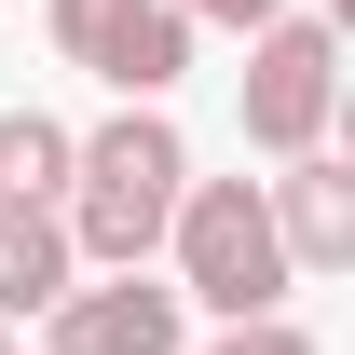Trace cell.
<instances>
[{
	"instance_id": "1",
	"label": "cell",
	"mask_w": 355,
	"mask_h": 355,
	"mask_svg": "<svg viewBox=\"0 0 355 355\" xmlns=\"http://www.w3.org/2000/svg\"><path fill=\"white\" fill-rule=\"evenodd\" d=\"M178 191H191V150H178V123H164V110H123V123L69 137V219H55V232H69V260L137 273L150 246H164Z\"/></svg>"
},
{
	"instance_id": "2",
	"label": "cell",
	"mask_w": 355,
	"mask_h": 355,
	"mask_svg": "<svg viewBox=\"0 0 355 355\" xmlns=\"http://www.w3.org/2000/svg\"><path fill=\"white\" fill-rule=\"evenodd\" d=\"M164 246H178V301H205L219 328H260V314L301 287L287 246H273L260 178H191V191H178V219H164Z\"/></svg>"
},
{
	"instance_id": "3",
	"label": "cell",
	"mask_w": 355,
	"mask_h": 355,
	"mask_svg": "<svg viewBox=\"0 0 355 355\" xmlns=\"http://www.w3.org/2000/svg\"><path fill=\"white\" fill-rule=\"evenodd\" d=\"M328 110H342V28L328 14H273L246 42V150L301 164V150H328Z\"/></svg>"
},
{
	"instance_id": "4",
	"label": "cell",
	"mask_w": 355,
	"mask_h": 355,
	"mask_svg": "<svg viewBox=\"0 0 355 355\" xmlns=\"http://www.w3.org/2000/svg\"><path fill=\"white\" fill-rule=\"evenodd\" d=\"M55 55H69V69H96L123 110H150V96L191 69V28H178L164 0H55Z\"/></svg>"
},
{
	"instance_id": "5",
	"label": "cell",
	"mask_w": 355,
	"mask_h": 355,
	"mask_svg": "<svg viewBox=\"0 0 355 355\" xmlns=\"http://www.w3.org/2000/svg\"><path fill=\"white\" fill-rule=\"evenodd\" d=\"M260 205H273V246H287V273H342V260H355V164L301 150L287 178H260Z\"/></svg>"
},
{
	"instance_id": "6",
	"label": "cell",
	"mask_w": 355,
	"mask_h": 355,
	"mask_svg": "<svg viewBox=\"0 0 355 355\" xmlns=\"http://www.w3.org/2000/svg\"><path fill=\"white\" fill-rule=\"evenodd\" d=\"M55 355H178V287H150V273L69 287L55 301Z\"/></svg>"
},
{
	"instance_id": "7",
	"label": "cell",
	"mask_w": 355,
	"mask_h": 355,
	"mask_svg": "<svg viewBox=\"0 0 355 355\" xmlns=\"http://www.w3.org/2000/svg\"><path fill=\"white\" fill-rule=\"evenodd\" d=\"M69 301V232H55V205H0V328L14 314H55Z\"/></svg>"
},
{
	"instance_id": "8",
	"label": "cell",
	"mask_w": 355,
	"mask_h": 355,
	"mask_svg": "<svg viewBox=\"0 0 355 355\" xmlns=\"http://www.w3.org/2000/svg\"><path fill=\"white\" fill-rule=\"evenodd\" d=\"M69 191V123L55 110H0V205H55Z\"/></svg>"
},
{
	"instance_id": "9",
	"label": "cell",
	"mask_w": 355,
	"mask_h": 355,
	"mask_svg": "<svg viewBox=\"0 0 355 355\" xmlns=\"http://www.w3.org/2000/svg\"><path fill=\"white\" fill-rule=\"evenodd\" d=\"M164 14H178V28H246V42H260L287 0H164Z\"/></svg>"
},
{
	"instance_id": "10",
	"label": "cell",
	"mask_w": 355,
	"mask_h": 355,
	"mask_svg": "<svg viewBox=\"0 0 355 355\" xmlns=\"http://www.w3.org/2000/svg\"><path fill=\"white\" fill-rule=\"evenodd\" d=\"M205 355H314V328H287V314H260V328H219Z\"/></svg>"
},
{
	"instance_id": "11",
	"label": "cell",
	"mask_w": 355,
	"mask_h": 355,
	"mask_svg": "<svg viewBox=\"0 0 355 355\" xmlns=\"http://www.w3.org/2000/svg\"><path fill=\"white\" fill-rule=\"evenodd\" d=\"M0 355H14V328H0Z\"/></svg>"
}]
</instances>
